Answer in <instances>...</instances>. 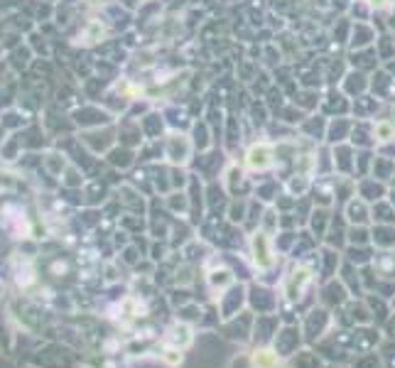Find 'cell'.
Masks as SVG:
<instances>
[{
    "label": "cell",
    "instance_id": "obj_6",
    "mask_svg": "<svg viewBox=\"0 0 395 368\" xmlns=\"http://www.w3.org/2000/svg\"><path fill=\"white\" fill-rule=\"evenodd\" d=\"M280 327H282V319L277 312L275 314H255L250 344L253 346H270Z\"/></svg>",
    "mask_w": 395,
    "mask_h": 368
},
{
    "label": "cell",
    "instance_id": "obj_10",
    "mask_svg": "<svg viewBox=\"0 0 395 368\" xmlns=\"http://www.w3.org/2000/svg\"><path fill=\"white\" fill-rule=\"evenodd\" d=\"M324 366H327V361H324V358L319 356V351L312 349V346L299 349L295 356H290L288 361H285V368H324Z\"/></svg>",
    "mask_w": 395,
    "mask_h": 368
},
{
    "label": "cell",
    "instance_id": "obj_2",
    "mask_svg": "<svg viewBox=\"0 0 395 368\" xmlns=\"http://www.w3.org/2000/svg\"><path fill=\"white\" fill-rule=\"evenodd\" d=\"M317 273L310 265H297L288 273V278L282 280V302L288 307H297L312 292Z\"/></svg>",
    "mask_w": 395,
    "mask_h": 368
},
{
    "label": "cell",
    "instance_id": "obj_21",
    "mask_svg": "<svg viewBox=\"0 0 395 368\" xmlns=\"http://www.w3.org/2000/svg\"><path fill=\"white\" fill-rule=\"evenodd\" d=\"M390 307H393V309H395V295H393V300H390Z\"/></svg>",
    "mask_w": 395,
    "mask_h": 368
},
{
    "label": "cell",
    "instance_id": "obj_5",
    "mask_svg": "<svg viewBox=\"0 0 395 368\" xmlns=\"http://www.w3.org/2000/svg\"><path fill=\"white\" fill-rule=\"evenodd\" d=\"M246 305H248V290H246L243 285L233 283L231 287L221 292L219 300H216V309H219L221 322H224V319L236 317V314H241Z\"/></svg>",
    "mask_w": 395,
    "mask_h": 368
},
{
    "label": "cell",
    "instance_id": "obj_15",
    "mask_svg": "<svg viewBox=\"0 0 395 368\" xmlns=\"http://www.w3.org/2000/svg\"><path fill=\"white\" fill-rule=\"evenodd\" d=\"M378 354L385 368H395V339H383V344L378 346Z\"/></svg>",
    "mask_w": 395,
    "mask_h": 368
},
{
    "label": "cell",
    "instance_id": "obj_12",
    "mask_svg": "<svg viewBox=\"0 0 395 368\" xmlns=\"http://www.w3.org/2000/svg\"><path fill=\"white\" fill-rule=\"evenodd\" d=\"M351 368H385L383 358H381L378 349L376 351H363V354H354L349 361Z\"/></svg>",
    "mask_w": 395,
    "mask_h": 368
},
{
    "label": "cell",
    "instance_id": "obj_3",
    "mask_svg": "<svg viewBox=\"0 0 395 368\" xmlns=\"http://www.w3.org/2000/svg\"><path fill=\"white\" fill-rule=\"evenodd\" d=\"M273 349L277 351V356L285 358L288 361L290 356H295V354L299 351V349H305V334H302V327L297 324H285L282 322V327L277 329L275 339H273Z\"/></svg>",
    "mask_w": 395,
    "mask_h": 368
},
{
    "label": "cell",
    "instance_id": "obj_7",
    "mask_svg": "<svg viewBox=\"0 0 395 368\" xmlns=\"http://www.w3.org/2000/svg\"><path fill=\"white\" fill-rule=\"evenodd\" d=\"M349 300H351V292L341 280H339V283L337 280H332V283L324 285L322 292H319V305L327 307V309H332V312H337L339 307H344Z\"/></svg>",
    "mask_w": 395,
    "mask_h": 368
},
{
    "label": "cell",
    "instance_id": "obj_17",
    "mask_svg": "<svg viewBox=\"0 0 395 368\" xmlns=\"http://www.w3.org/2000/svg\"><path fill=\"white\" fill-rule=\"evenodd\" d=\"M228 368H253L250 354H248V351H243V354H238V356H233L231 363H228Z\"/></svg>",
    "mask_w": 395,
    "mask_h": 368
},
{
    "label": "cell",
    "instance_id": "obj_13",
    "mask_svg": "<svg viewBox=\"0 0 395 368\" xmlns=\"http://www.w3.org/2000/svg\"><path fill=\"white\" fill-rule=\"evenodd\" d=\"M270 162H273V152H270V147H268V145H258V147H253V150L248 152V167L263 170V167H268Z\"/></svg>",
    "mask_w": 395,
    "mask_h": 368
},
{
    "label": "cell",
    "instance_id": "obj_11",
    "mask_svg": "<svg viewBox=\"0 0 395 368\" xmlns=\"http://www.w3.org/2000/svg\"><path fill=\"white\" fill-rule=\"evenodd\" d=\"M248 354L250 361H253V368H285V358L277 356L273 346H253Z\"/></svg>",
    "mask_w": 395,
    "mask_h": 368
},
{
    "label": "cell",
    "instance_id": "obj_19",
    "mask_svg": "<svg viewBox=\"0 0 395 368\" xmlns=\"http://www.w3.org/2000/svg\"><path fill=\"white\" fill-rule=\"evenodd\" d=\"M378 135H381V140H390V135H393V128H390V125H385V123H381L378 128Z\"/></svg>",
    "mask_w": 395,
    "mask_h": 368
},
{
    "label": "cell",
    "instance_id": "obj_18",
    "mask_svg": "<svg viewBox=\"0 0 395 368\" xmlns=\"http://www.w3.org/2000/svg\"><path fill=\"white\" fill-rule=\"evenodd\" d=\"M381 329H383L385 339H395V309H393V314L388 317V322H385L383 327H381Z\"/></svg>",
    "mask_w": 395,
    "mask_h": 368
},
{
    "label": "cell",
    "instance_id": "obj_16",
    "mask_svg": "<svg viewBox=\"0 0 395 368\" xmlns=\"http://www.w3.org/2000/svg\"><path fill=\"white\" fill-rule=\"evenodd\" d=\"M162 361L172 368L182 366V361H184V351H182V349H175V346H167V349L162 351Z\"/></svg>",
    "mask_w": 395,
    "mask_h": 368
},
{
    "label": "cell",
    "instance_id": "obj_14",
    "mask_svg": "<svg viewBox=\"0 0 395 368\" xmlns=\"http://www.w3.org/2000/svg\"><path fill=\"white\" fill-rule=\"evenodd\" d=\"M177 319L180 322H186V324H202L204 319V309L199 305H182L180 309H177Z\"/></svg>",
    "mask_w": 395,
    "mask_h": 368
},
{
    "label": "cell",
    "instance_id": "obj_1",
    "mask_svg": "<svg viewBox=\"0 0 395 368\" xmlns=\"http://www.w3.org/2000/svg\"><path fill=\"white\" fill-rule=\"evenodd\" d=\"M299 327H302V334H305V344L317 346L337 327V317H334V312L327 309V307L314 305L299 317Z\"/></svg>",
    "mask_w": 395,
    "mask_h": 368
},
{
    "label": "cell",
    "instance_id": "obj_20",
    "mask_svg": "<svg viewBox=\"0 0 395 368\" xmlns=\"http://www.w3.org/2000/svg\"><path fill=\"white\" fill-rule=\"evenodd\" d=\"M324 368H351L349 363H327Z\"/></svg>",
    "mask_w": 395,
    "mask_h": 368
},
{
    "label": "cell",
    "instance_id": "obj_8",
    "mask_svg": "<svg viewBox=\"0 0 395 368\" xmlns=\"http://www.w3.org/2000/svg\"><path fill=\"white\" fill-rule=\"evenodd\" d=\"M250 251H253V263L258 270H270L275 265V251L266 234H255L250 238Z\"/></svg>",
    "mask_w": 395,
    "mask_h": 368
},
{
    "label": "cell",
    "instance_id": "obj_9",
    "mask_svg": "<svg viewBox=\"0 0 395 368\" xmlns=\"http://www.w3.org/2000/svg\"><path fill=\"white\" fill-rule=\"evenodd\" d=\"M194 341V327L186 322H180L177 319L175 324H169L167 329H164V344L167 346H175V349H189Z\"/></svg>",
    "mask_w": 395,
    "mask_h": 368
},
{
    "label": "cell",
    "instance_id": "obj_4",
    "mask_svg": "<svg viewBox=\"0 0 395 368\" xmlns=\"http://www.w3.org/2000/svg\"><path fill=\"white\" fill-rule=\"evenodd\" d=\"M253 322H255V314L250 312V309H243V312L236 314V317L224 319V322L219 324V331L228 341L250 344V336H253Z\"/></svg>",
    "mask_w": 395,
    "mask_h": 368
}]
</instances>
